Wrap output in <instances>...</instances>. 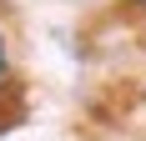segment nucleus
<instances>
[{"instance_id": "obj_3", "label": "nucleus", "mask_w": 146, "mask_h": 141, "mask_svg": "<svg viewBox=\"0 0 146 141\" xmlns=\"http://www.w3.org/2000/svg\"><path fill=\"white\" fill-rule=\"evenodd\" d=\"M141 101H146V91H141Z\"/></svg>"}, {"instance_id": "obj_2", "label": "nucleus", "mask_w": 146, "mask_h": 141, "mask_svg": "<svg viewBox=\"0 0 146 141\" xmlns=\"http://www.w3.org/2000/svg\"><path fill=\"white\" fill-rule=\"evenodd\" d=\"M131 10H141V15H146V0H131Z\"/></svg>"}, {"instance_id": "obj_1", "label": "nucleus", "mask_w": 146, "mask_h": 141, "mask_svg": "<svg viewBox=\"0 0 146 141\" xmlns=\"http://www.w3.org/2000/svg\"><path fill=\"white\" fill-rule=\"evenodd\" d=\"M0 76H10V45H5V30H0Z\"/></svg>"}]
</instances>
